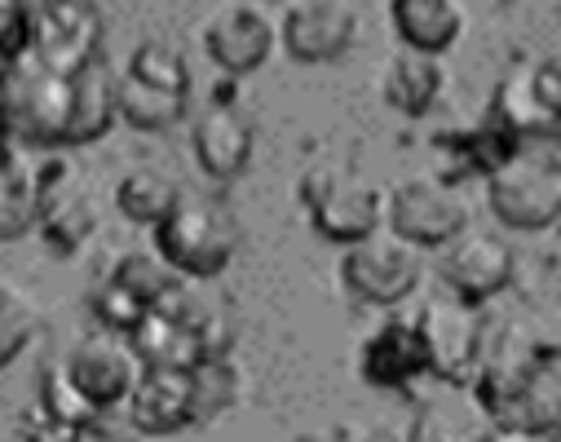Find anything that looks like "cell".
<instances>
[{"mask_svg": "<svg viewBox=\"0 0 561 442\" xmlns=\"http://www.w3.org/2000/svg\"><path fill=\"white\" fill-rule=\"evenodd\" d=\"M473 394L495 424L561 433V354H482Z\"/></svg>", "mask_w": 561, "mask_h": 442, "instance_id": "6da1fadb", "label": "cell"}, {"mask_svg": "<svg viewBox=\"0 0 561 442\" xmlns=\"http://www.w3.org/2000/svg\"><path fill=\"white\" fill-rule=\"evenodd\" d=\"M76 115V76L49 71L32 54L0 63V128L27 146H67Z\"/></svg>", "mask_w": 561, "mask_h": 442, "instance_id": "7a4b0ae2", "label": "cell"}, {"mask_svg": "<svg viewBox=\"0 0 561 442\" xmlns=\"http://www.w3.org/2000/svg\"><path fill=\"white\" fill-rule=\"evenodd\" d=\"M234 248H239V222L213 195L182 191L173 213L156 226V252L182 279H213V274H221L230 265Z\"/></svg>", "mask_w": 561, "mask_h": 442, "instance_id": "3957f363", "label": "cell"}, {"mask_svg": "<svg viewBox=\"0 0 561 442\" xmlns=\"http://www.w3.org/2000/svg\"><path fill=\"white\" fill-rule=\"evenodd\" d=\"M191 106V67L164 41H142L119 71V120L137 133H164Z\"/></svg>", "mask_w": 561, "mask_h": 442, "instance_id": "277c9868", "label": "cell"}, {"mask_svg": "<svg viewBox=\"0 0 561 442\" xmlns=\"http://www.w3.org/2000/svg\"><path fill=\"white\" fill-rule=\"evenodd\" d=\"M385 200L376 182L345 165H314L301 178V204L314 222V230L332 243H363L385 222Z\"/></svg>", "mask_w": 561, "mask_h": 442, "instance_id": "5b68a950", "label": "cell"}, {"mask_svg": "<svg viewBox=\"0 0 561 442\" xmlns=\"http://www.w3.org/2000/svg\"><path fill=\"white\" fill-rule=\"evenodd\" d=\"M486 204L508 230H543L561 217V169L552 156H513L486 173Z\"/></svg>", "mask_w": 561, "mask_h": 442, "instance_id": "8992f818", "label": "cell"}, {"mask_svg": "<svg viewBox=\"0 0 561 442\" xmlns=\"http://www.w3.org/2000/svg\"><path fill=\"white\" fill-rule=\"evenodd\" d=\"M415 324L430 350V376H438L443 385H473L486 354V324L478 306L447 292V297H434L420 310Z\"/></svg>", "mask_w": 561, "mask_h": 442, "instance_id": "52a82bcc", "label": "cell"}, {"mask_svg": "<svg viewBox=\"0 0 561 442\" xmlns=\"http://www.w3.org/2000/svg\"><path fill=\"white\" fill-rule=\"evenodd\" d=\"M420 248L398 239L393 230H376L363 243H350L341 257V283L367 306H398L420 287Z\"/></svg>", "mask_w": 561, "mask_h": 442, "instance_id": "ba28073f", "label": "cell"}, {"mask_svg": "<svg viewBox=\"0 0 561 442\" xmlns=\"http://www.w3.org/2000/svg\"><path fill=\"white\" fill-rule=\"evenodd\" d=\"M385 226L415 248H447L456 235L469 230V208L447 182L420 173V178H407L389 191Z\"/></svg>", "mask_w": 561, "mask_h": 442, "instance_id": "9c48e42d", "label": "cell"}, {"mask_svg": "<svg viewBox=\"0 0 561 442\" xmlns=\"http://www.w3.org/2000/svg\"><path fill=\"white\" fill-rule=\"evenodd\" d=\"M62 367L98 416H106L111 407H124L128 394L137 389V381H142V372H147V363L133 350V341L124 332H111V328H98V332L80 337L71 345V354L62 359Z\"/></svg>", "mask_w": 561, "mask_h": 442, "instance_id": "30bf717a", "label": "cell"}, {"mask_svg": "<svg viewBox=\"0 0 561 442\" xmlns=\"http://www.w3.org/2000/svg\"><path fill=\"white\" fill-rule=\"evenodd\" d=\"M32 58L49 71L80 76L89 63L102 58V10L93 0H36Z\"/></svg>", "mask_w": 561, "mask_h": 442, "instance_id": "8fae6325", "label": "cell"}, {"mask_svg": "<svg viewBox=\"0 0 561 442\" xmlns=\"http://www.w3.org/2000/svg\"><path fill=\"white\" fill-rule=\"evenodd\" d=\"M438 274H443V283H447L451 297L482 306V302L500 297V292L513 283V248H508L504 235H495V230H473V226H469L465 235H456V239L443 248Z\"/></svg>", "mask_w": 561, "mask_h": 442, "instance_id": "7c38bea8", "label": "cell"}, {"mask_svg": "<svg viewBox=\"0 0 561 442\" xmlns=\"http://www.w3.org/2000/svg\"><path fill=\"white\" fill-rule=\"evenodd\" d=\"M358 36V14L350 0H293L278 41L297 63H332Z\"/></svg>", "mask_w": 561, "mask_h": 442, "instance_id": "4fadbf2b", "label": "cell"}, {"mask_svg": "<svg viewBox=\"0 0 561 442\" xmlns=\"http://www.w3.org/2000/svg\"><path fill=\"white\" fill-rule=\"evenodd\" d=\"M204 49L208 58L230 71V76H248L256 71L270 49H274V23L261 5H252V0H230V5H221L208 27H204Z\"/></svg>", "mask_w": 561, "mask_h": 442, "instance_id": "5bb4252c", "label": "cell"}, {"mask_svg": "<svg viewBox=\"0 0 561 442\" xmlns=\"http://www.w3.org/2000/svg\"><path fill=\"white\" fill-rule=\"evenodd\" d=\"M98 226L89 182L76 165L54 160L41 169V230L58 252H76Z\"/></svg>", "mask_w": 561, "mask_h": 442, "instance_id": "9a60e30c", "label": "cell"}, {"mask_svg": "<svg viewBox=\"0 0 561 442\" xmlns=\"http://www.w3.org/2000/svg\"><path fill=\"white\" fill-rule=\"evenodd\" d=\"M358 372L376 389H407L411 381L430 376V350L420 337L415 319H385L376 332H367L358 350Z\"/></svg>", "mask_w": 561, "mask_h": 442, "instance_id": "2e32d148", "label": "cell"}, {"mask_svg": "<svg viewBox=\"0 0 561 442\" xmlns=\"http://www.w3.org/2000/svg\"><path fill=\"white\" fill-rule=\"evenodd\" d=\"M407 442H495V420L469 385H443L415 407Z\"/></svg>", "mask_w": 561, "mask_h": 442, "instance_id": "e0dca14e", "label": "cell"}, {"mask_svg": "<svg viewBox=\"0 0 561 442\" xmlns=\"http://www.w3.org/2000/svg\"><path fill=\"white\" fill-rule=\"evenodd\" d=\"M124 407L137 433H178L195 424L191 367H147Z\"/></svg>", "mask_w": 561, "mask_h": 442, "instance_id": "ac0fdd59", "label": "cell"}, {"mask_svg": "<svg viewBox=\"0 0 561 442\" xmlns=\"http://www.w3.org/2000/svg\"><path fill=\"white\" fill-rule=\"evenodd\" d=\"M191 146H195V165L213 182H234L252 160V120L239 106L217 102L195 120Z\"/></svg>", "mask_w": 561, "mask_h": 442, "instance_id": "d6986e66", "label": "cell"}, {"mask_svg": "<svg viewBox=\"0 0 561 442\" xmlns=\"http://www.w3.org/2000/svg\"><path fill=\"white\" fill-rule=\"evenodd\" d=\"M389 19L402 49L447 54L465 27L460 0H389Z\"/></svg>", "mask_w": 561, "mask_h": 442, "instance_id": "ffe728a7", "label": "cell"}, {"mask_svg": "<svg viewBox=\"0 0 561 442\" xmlns=\"http://www.w3.org/2000/svg\"><path fill=\"white\" fill-rule=\"evenodd\" d=\"M443 84H447V71H443L438 54H420V49H398L380 80L385 102L402 115H425L438 102Z\"/></svg>", "mask_w": 561, "mask_h": 442, "instance_id": "44dd1931", "label": "cell"}, {"mask_svg": "<svg viewBox=\"0 0 561 442\" xmlns=\"http://www.w3.org/2000/svg\"><path fill=\"white\" fill-rule=\"evenodd\" d=\"M41 226V169L19 151H0V243Z\"/></svg>", "mask_w": 561, "mask_h": 442, "instance_id": "7402d4cb", "label": "cell"}, {"mask_svg": "<svg viewBox=\"0 0 561 442\" xmlns=\"http://www.w3.org/2000/svg\"><path fill=\"white\" fill-rule=\"evenodd\" d=\"M115 115H119V76L106 67V58H98L76 76V115L67 146L98 141L115 124Z\"/></svg>", "mask_w": 561, "mask_h": 442, "instance_id": "603a6c76", "label": "cell"}, {"mask_svg": "<svg viewBox=\"0 0 561 442\" xmlns=\"http://www.w3.org/2000/svg\"><path fill=\"white\" fill-rule=\"evenodd\" d=\"M495 120H500L508 133H543V128H561V120L552 115V106H548L543 93H539L535 63L513 67V71L500 80V89H495Z\"/></svg>", "mask_w": 561, "mask_h": 442, "instance_id": "cb8c5ba5", "label": "cell"}, {"mask_svg": "<svg viewBox=\"0 0 561 442\" xmlns=\"http://www.w3.org/2000/svg\"><path fill=\"white\" fill-rule=\"evenodd\" d=\"M178 200H182L178 178H169L164 169H151V165L128 169L115 186V208L137 226H160Z\"/></svg>", "mask_w": 561, "mask_h": 442, "instance_id": "d4e9b609", "label": "cell"}, {"mask_svg": "<svg viewBox=\"0 0 561 442\" xmlns=\"http://www.w3.org/2000/svg\"><path fill=\"white\" fill-rule=\"evenodd\" d=\"M106 279H115L124 292H133L137 302H142L147 310H156L169 292L182 283V274L164 261V257H151V252H124L115 265H111V274Z\"/></svg>", "mask_w": 561, "mask_h": 442, "instance_id": "484cf974", "label": "cell"}, {"mask_svg": "<svg viewBox=\"0 0 561 442\" xmlns=\"http://www.w3.org/2000/svg\"><path fill=\"white\" fill-rule=\"evenodd\" d=\"M191 389H195V424H208L217 420L221 411L234 407L239 398V372L234 363L221 354V359H204L191 367Z\"/></svg>", "mask_w": 561, "mask_h": 442, "instance_id": "4316f807", "label": "cell"}, {"mask_svg": "<svg viewBox=\"0 0 561 442\" xmlns=\"http://www.w3.org/2000/svg\"><path fill=\"white\" fill-rule=\"evenodd\" d=\"M36 324H41L36 302L19 283L0 279V367H10L27 350V341L36 337Z\"/></svg>", "mask_w": 561, "mask_h": 442, "instance_id": "83f0119b", "label": "cell"}, {"mask_svg": "<svg viewBox=\"0 0 561 442\" xmlns=\"http://www.w3.org/2000/svg\"><path fill=\"white\" fill-rule=\"evenodd\" d=\"M41 407H45V420L49 424H84V420H98V411L76 389V381L67 376L62 363H49L41 372Z\"/></svg>", "mask_w": 561, "mask_h": 442, "instance_id": "f1b7e54d", "label": "cell"}, {"mask_svg": "<svg viewBox=\"0 0 561 442\" xmlns=\"http://www.w3.org/2000/svg\"><path fill=\"white\" fill-rule=\"evenodd\" d=\"M32 54V5L27 0H0V63Z\"/></svg>", "mask_w": 561, "mask_h": 442, "instance_id": "f546056e", "label": "cell"}, {"mask_svg": "<svg viewBox=\"0 0 561 442\" xmlns=\"http://www.w3.org/2000/svg\"><path fill=\"white\" fill-rule=\"evenodd\" d=\"M41 442H137L133 424H111L106 416L84 420V424H41Z\"/></svg>", "mask_w": 561, "mask_h": 442, "instance_id": "4dcf8cb0", "label": "cell"}, {"mask_svg": "<svg viewBox=\"0 0 561 442\" xmlns=\"http://www.w3.org/2000/svg\"><path fill=\"white\" fill-rule=\"evenodd\" d=\"M495 442H561L557 433L543 429H522V424H495Z\"/></svg>", "mask_w": 561, "mask_h": 442, "instance_id": "1f68e13d", "label": "cell"}, {"mask_svg": "<svg viewBox=\"0 0 561 442\" xmlns=\"http://www.w3.org/2000/svg\"><path fill=\"white\" fill-rule=\"evenodd\" d=\"M0 442H41V424L5 420V424H0Z\"/></svg>", "mask_w": 561, "mask_h": 442, "instance_id": "d6a6232c", "label": "cell"}, {"mask_svg": "<svg viewBox=\"0 0 561 442\" xmlns=\"http://www.w3.org/2000/svg\"><path fill=\"white\" fill-rule=\"evenodd\" d=\"M552 160H557V169H561V133H557V146H552Z\"/></svg>", "mask_w": 561, "mask_h": 442, "instance_id": "836d02e7", "label": "cell"}, {"mask_svg": "<svg viewBox=\"0 0 561 442\" xmlns=\"http://www.w3.org/2000/svg\"><path fill=\"white\" fill-rule=\"evenodd\" d=\"M0 151H5V128H0Z\"/></svg>", "mask_w": 561, "mask_h": 442, "instance_id": "e575fe53", "label": "cell"}, {"mask_svg": "<svg viewBox=\"0 0 561 442\" xmlns=\"http://www.w3.org/2000/svg\"><path fill=\"white\" fill-rule=\"evenodd\" d=\"M301 442H323V438H301Z\"/></svg>", "mask_w": 561, "mask_h": 442, "instance_id": "d590c367", "label": "cell"}]
</instances>
